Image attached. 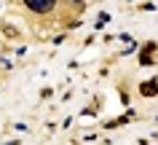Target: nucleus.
<instances>
[{
  "label": "nucleus",
  "mask_w": 158,
  "mask_h": 145,
  "mask_svg": "<svg viewBox=\"0 0 158 145\" xmlns=\"http://www.w3.org/2000/svg\"><path fill=\"white\" fill-rule=\"evenodd\" d=\"M150 51H156V43H148V46H145V51L139 54V65H153V57H150Z\"/></svg>",
  "instance_id": "nucleus-2"
},
{
  "label": "nucleus",
  "mask_w": 158,
  "mask_h": 145,
  "mask_svg": "<svg viewBox=\"0 0 158 145\" xmlns=\"http://www.w3.org/2000/svg\"><path fill=\"white\" fill-rule=\"evenodd\" d=\"M27 6V11H32V14H51V11L56 8V0H22Z\"/></svg>",
  "instance_id": "nucleus-1"
},
{
  "label": "nucleus",
  "mask_w": 158,
  "mask_h": 145,
  "mask_svg": "<svg viewBox=\"0 0 158 145\" xmlns=\"http://www.w3.org/2000/svg\"><path fill=\"white\" fill-rule=\"evenodd\" d=\"M145 97H156L158 94V81H148V83H142V89H139Z\"/></svg>",
  "instance_id": "nucleus-3"
}]
</instances>
